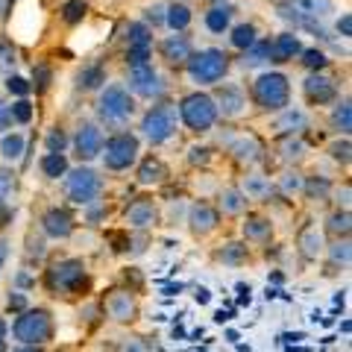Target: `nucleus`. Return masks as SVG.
<instances>
[{"label": "nucleus", "mask_w": 352, "mask_h": 352, "mask_svg": "<svg viewBox=\"0 0 352 352\" xmlns=\"http://www.w3.org/2000/svg\"><path fill=\"white\" fill-rule=\"evenodd\" d=\"M273 126H276L282 135H294V132L308 129V115L302 112V109H282V118Z\"/></svg>", "instance_id": "27"}, {"label": "nucleus", "mask_w": 352, "mask_h": 352, "mask_svg": "<svg viewBox=\"0 0 352 352\" xmlns=\"http://www.w3.org/2000/svg\"><path fill=\"white\" fill-rule=\"evenodd\" d=\"M332 126H335V132L338 135H349V129H352V109H349V100H344V103H338L335 106V112H332Z\"/></svg>", "instance_id": "37"}, {"label": "nucleus", "mask_w": 352, "mask_h": 352, "mask_svg": "<svg viewBox=\"0 0 352 352\" xmlns=\"http://www.w3.org/2000/svg\"><path fill=\"white\" fill-rule=\"evenodd\" d=\"M229 21H232V6H212L206 12V27L217 32V36L223 30H229Z\"/></svg>", "instance_id": "34"}, {"label": "nucleus", "mask_w": 352, "mask_h": 352, "mask_svg": "<svg viewBox=\"0 0 352 352\" xmlns=\"http://www.w3.org/2000/svg\"><path fill=\"white\" fill-rule=\"evenodd\" d=\"M74 226H76V220L68 208H50V212L41 217V229H44V235H50V238H68L74 232Z\"/></svg>", "instance_id": "18"}, {"label": "nucleus", "mask_w": 352, "mask_h": 352, "mask_svg": "<svg viewBox=\"0 0 352 352\" xmlns=\"http://www.w3.org/2000/svg\"><path fill=\"white\" fill-rule=\"evenodd\" d=\"M191 38L188 36H168L162 41V59L168 65H185L191 59Z\"/></svg>", "instance_id": "20"}, {"label": "nucleus", "mask_w": 352, "mask_h": 352, "mask_svg": "<svg viewBox=\"0 0 352 352\" xmlns=\"http://www.w3.org/2000/svg\"><path fill=\"white\" fill-rule=\"evenodd\" d=\"M302 94H305L308 106H326V103H332L338 97V82L332 80V76H326V74H311L302 82Z\"/></svg>", "instance_id": "12"}, {"label": "nucleus", "mask_w": 352, "mask_h": 352, "mask_svg": "<svg viewBox=\"0 0 352 352\" xmlns=\"http://www.w3.org/2000/svg\"><path fill=\"white\" fill-rule=\"evenodd\" d=\"M291 100V85L285 74H261L256 82H252V103L264 112H279V109H288Z\"/></svg>", "instance_id": "2"}, {"label": "nucleus", "mask_w": 352, "mask_h": 352, "mask_svg": "<svg viewBox=\"0 0 352 352\" xmlns=\"http://www.w3.org/2000/svg\"><path fill=\"white\" fill-rule=\"evenodd\" d=\"M41 173L47 176V179H59V176L68 173V159H65L62 153H47V156L41 159Z\"/></svg>", "instance_id": "36"}, {"label": "nucleus", "mask_w": 352, "mask_h": 352, "mask_svg": "<svg viewBox=\"0 0 352 352\" xmlns=\"http://www.w3.org/2000/svg\"><path fill=\"white\" fill-rule=\"evenodd\" d=\"M179 115H182L185 126H188L191 132H208L217 120V106L208 94L197 91V94H188L179 103Z\"/></svg>", "instance_id": "5"}, {"label": "nucleus", "mask_w": 352, "mask_h": 352, "mask_svg": "<svg viewBox=\"0 0 352 352\" xmlns=\"http://www.w3.org/2000/svg\"><path fill=\"white\" fill-rule=\"evenodd\" d=\"M241 194H244L247 200H258V203H264V200H270L273 185H270L267 176L250 173V176H244V191H241Z\"/></svg>", "instance_id": "26"}, {"label": "nucleus", "mask_w": 352, "mask_h": 352, "mask_svg": "<svg viewBox=\"0 0 352 352\" xmlns=\"http://www.w3.org/2000/svg\"><path fill=\"white\" fill-rule=\"evenodd\" d=\"M6 191H9V179H6V173H0V203H3Z\"/></svg>", "instance_id": "57"}, {"label": "nucleus", "mask_w": 352, "mask_h": 352, "mask_svg": "<svg viewBox=\"0 0 352 352\" xmlns=\"http://www.w3.org/2000/svg\"><path fill=\"white\" fill-rule=\"evenodd\" d=\"M44 288L53 296H80L91 288V279L80 258H62L44 273Z\"/></svg>", "instance_id": "1"}, {"label": "nucleus", "mask_w": 352, "mask_h": 352, "mask_svg": "<svg viewBox=\"0 0 352 352\" xmlns=\"http://www.w3.org/2000/svg\"><path fill=\"white\" fill-rule=\"evenodd\" d=\"M103 82H106V68L100 62H88L85 68L76 74V88H80V91H97Z\"/></svg>", "instance_id": "25"}, {"label": "nucleus", "mask_w": 352, "mask_h": 352, "mask_svg": "<svg viewBox=\"0 0 352 352\" xmlns=\"http://www.w3.org/2000/svg\"><path fill=\"white\" fill-rule=\"evenodd\" d=\"M212 100L217 106V112H223V118H241L247 109V94H244V88H238V85L217 88Z\"/></svg>", "instance_id": "13"}, {"label": "nucleus", "mask_w": 352, "mask_h": 352, "mask_svg": "<svg viewBox=\"0 0 352 352\" xmlns=\"http://www.w3.org/2000/svg\"><path fill=\"white\" fill-rule=\"evenodd\" d=\"M229 150H232L235 159L244 162V164H258L264 159V141L256 135V132H244V135H238Z\"/></svg>", "instance_id": "17"}, {"label": "nucleus", "mask_w": 352, "mask_h": 352, "mask_svg": "<svg viewBox=\"0 0 352 352\" xmlns=\"http://www.w3.org/2000/svg\"><path fill=\"white\" fill-rule=\"evenodd\" d=\"M296 247H300L302 252V258H317L323 252V235H320V229L317 226H302L300 229V235H296Z\"/></svg>", "instance_id": "22"}, {"label": "nucleus", "mask_w": 352, "mask_h": 352, "mask_svg": "<svg viewBox=\"0 0 352 352\" xmlns=\"http://www.w3.org/2000/svg\"><path fill=\"white\" fill-rule=\"evenodd\" d=\"M0 68L3 71L15 68V47L9 41H0Z\"/></svg>", "instance_id": "48"}, {"label": "nucleus", "mask_w": 352, "mask_h": 352, "mask_svg": "<svg viewBox=\"0 0 352 352\" xmlns=\"http://www.w3.org/2000/svg\"><path fill=\"white\" fill-rule=\"evenodd\" d=\"M302 191H305L308 200L323 203V200H329V191H332V182H329L326 176H308V179H302Z\"/></svg>", "instance_id": "31"}, {"label": "nucleus", "mask_w": 352, "mask_h": 352, "mask_svg": "<svg viewBox=\"0 0 352 352\" xmlns=\"http://www.w3.org/2000/svg\"><path fill=\"white\" fill-rule=\"evenodd\" d=\"M214 258H217V261H223V264H229V267H241V264L250 258V250H247V244L229 241V244H223V250H217V252H214Z\"/></svg>", "instance_id": "29"}, {"label": "nucleus", "mask_w": 352, "mask_h": 352, "mask_svg": "<svg viewBox=\"0 0 352 352\" xmlns=\"http://www.w3.org/2000/svg\"><path fill=\"white\" fill-rule=\"evenodd\" d=\"M329 12H335L332 0H288V3L279 6V15L296 21V24L314 21V18H326Z\"/></svg>", "instance_id": "11"}, {"label": "nucleus", "mask_w": 352, "mask_h": 352, "mask_svg": "<svg viewBox=\"0 0 352 352\" xmlns=\"http://www.w3.org/2000/svg\"><path fill=\"white\" fill-rule=\"evenodd\" d=\"M185 65H188V74L197 85H217L229 71V56L223 50L208 47L200 53H191V59Z\"/></svg>", "instance_id": "4"}, {"label": "nucleus", "mask_w": 352, "mask_h": 352, "mask_svg": "<svg viewBox=\"0 0 352 352\" xmlns=\"http://www.w3.org/2000/svg\"><path fill=\"white\" fill-rule=\"evenodd\" d=\"M85 12H88L85 0H68V3L62 6V21L74 27V24H80V21L85 18Z\"/></svg>", "instance_id": "39"}, {"label": "nucleus", "mask_w": 352, "mask_h": 352, "mask_svg": "<svg viewBox=\"0 0 352 352\" xmlns=\"http://www.w3.org/2000/svg\"><path fill=\"white\" fill-rule=\"evenodd\" d=\"M103 162L109 170H126L138 159V138L132 132H118L109 141H103Z\"/></svg>", "instance_id": "6"}, {"label": "nucleus", "mask_w": 352, "mask_h": 352, "mask_svg": "<svg viewBox=\"0 0 352 352\" xmlns=\"http://www.w3.org/2000/svg\"><path fill=\"white\" fill-rule=\"evenodd\" d=\"M12 332L21 344L41 346V344H47V340H53V317L47 308H30V311H24L15 320Z\"/></svg>", "instance_id": "3"}, {"label": "nucleus", "mask_w": 352, "mask_h": 352, "mask_svg": "<svg viewBox=\"0 0 352 352\" xmlns=\"http://www.w3.org/2000/svg\"><path fill=\"white\" fill-rule=\"evenodd\" d=\"M124 220L132 229H147V226L156 223L159 208H156V203H153V197H138V200H132L126 206V212H124Z\"/></svg>", "instance_id": "14"}, {"label": "nucleus", "mask_w": 352, "mask_h": 352, "mask_svg": "<svg viewBox=\"0 0 352 352\" xmlns=\"http://www.w3.org/2000/svg\"><path fill=\"white\" fill-rule=\"evenodd\" d=\"M273 235V223L267 217H261V214H250L244 220V238L252 241V244H267Z\"/></svg>", "instance_id": "24"}, {"label": "nucleus", "mask_w": 352, "mask_h": 352, "mask_svg": "<svg viewBox=\"0 0 352 352\" xmlns=\"http://www.w3.org/2000/svg\"><path fill=\"white\" fill-rule=\"evenodd\" d=\"M329 256H332V264H340V267H349V256H352V250H349V241L346 238H340L332 244V250H329Z\"/></svg>", "instance_id": "43"}, {"label": "nucleus", "mask_w": 352, "mask_h": 352, "mask_svg": "<svg viewBox=\"0 0 352 352\" xmlns=\"http://www.w3.org/2000/svg\"><path fill=\"white\" fill-rule=\"evenodd\" d=\"M65 147H68V135L56 126V129H50L47 132V153H62Z\"/></svg>", "instance_id": "47"}, {"label": "nucleus", "mask_w": 352, "mask_h": 352, "mask_svg": "<svg viewBox=\"0 0 352 352\" xmlns=\"http://www.w3.org/2000/svg\"><path fill=\"white\" fill-rule=\"evenodd\" d=\"M349 208H338V212H332V214H329V220H326V232L329 235H332V238H349Z\"/></svg>", "instance_id": "30"}, {"label": "nucleus", "mask_w": 352, "mask_h": 352, "mask_svg": "<svg viewBox=\"0 0 352 352\" xmlns=\"http://www.w3.org/2000/svg\"><path fill=\"white\" fill-rule=\"evenodd\" d=\"M100 188H103V179L91 168H76L68 176V197L74 203H80V206L94 203L97 194H100Z\"/></svg>", "instance_id": "9"}, {"label": "nucleus", "mask_w": 352, "mask_h": 352, "mask_svg": "<svg viewBox=\"0 0 352 352\" xmlns=\"http://www.w3.org/2000/svg\"><path fill=\"white\" fill-rule=\"evenodd\" d=\"M21 153H24V135H6L3 138V156L9 159V162H15V159H21Z\"/></svg>", "instance_id": "45"}, {"label": "nucleus", "mask_w": 352, "mask_h": 352, "mask_svg": "<svg viewBox=\"0 0 352 352\" xmlns=\"http://www.w3.org/2000/svg\"><path fill=\"white\" fill-rule=\"evenodd\" d=\"M3 335H6V323H3V320H0V338H3Z\"/></svg>", "instance_id": "61"}, {"label": "nucleus", "mask_w": 352, "mask_h": 352, "mask_svg": "<svg viewBox=\"0 0 352 352\" xmlns=\"http://www.w3.org/2000/svg\"><path fill=\"white\" fill-rule=\"evenodd\" d=\"M191 3L188 0H173V3L168 6V12H164V24H168L170 30H176V32H185L188 30V24H191Z\"/></svg>", "instance_id": "23"}, {"label": "nucleus", "mask_w": 352, "mask_h": 352, "mask_svg": "<svg viewBox=\"0 0 352 352\" xmlns=\"http://www.w3.org/2000/svg\"><path fill=\"white\" fill-rule=\"evenodd\" d=\"M9 308H12V311H24V308H27V296L15 291L12 296H9Z\"/></svg>", "instance_id": "52"}, {"label": "nucleus", "mask_w": 352, "mask_h": 352, "mask_svg": "<svg viewBox=\"0 0 352 352\" xmlns=\"http://www.w3.org/2000/svg\"><path fill=\"white\" fill-rule=\"evenodd\" d=\"M103 311L115 323H132L138 317V300L126 288H115L103 296Z\"/></svg>", "instance_id": "10"}, {"label": "nucleus", "mask_w": 352, "mask_h": 352, "mask_svg": "<svg viewBox=\"0 0 352 352\" xmlns=\"http://www.w3.org/2000/svg\"><path fill=\"white\" fill-rule=\"evenodd\" d=\"M120 352H147V349H144V344H141V340H126V344L120 346Z\"/></svg>", "instance_id": "56"}, {"label": "nucleus", "mask_w": 352, "mask_h": 352, "mask_svg": "<svg viewBox=\"0 0 352 352\" xmlns=\"http://www.w3.org/2000/svg\"><path fill=\"white\" fill-rule=\"evenodd\" d=\"M74 150L80 159H97L103 153V132L97 129L94 124H82L76 129V138H74Z\"/></svg>", "instance_id": "16"}, {"label": "nucleus", "mask_w": 352, "mask_h": 352, "mask_svg": "<svg viewBox=\"0 0 352 352\" xmlns=\"http://www.w3.org/2000/svg\"><path fill=\"white\" fill-rule=\"evenodd\" d=\"M141 132H144V138L153 141V144H164L176 132V109L170 103L153 106L144 115V120H141Z\"/></svg>", "instance_id": "8"}, {"label": "nucleus", "mask_w": 352, "mask_h": 352, "mask_svg": "<svg viewBox=\"0 0 352 352\" xmlns=\"http://www.w3.org/2000/svg\"><path fill=\"white\" fill-rule=\"evenodd\" d=\"M97 112H100L106 124H124V120L132 118L135 106H132V97L124 85H109L100 94V100H97Z\"/></svg>", "instance_id": "7"}, {"label": "nucleus", "mask_w": 352, "mask_h": 352, "mask_svg": "<svg viewBox=\"0 0 352 352\" xmlns=\"http://www.w3.org/2000/svg\"><path fill=\"white\" fill-rule=\"evenodd\" d=\"M164 179H168V168H164L162 159L147 156L144 162H141V168H138V182L141 185H159Z\"/></svg>", "instance_id": "28"}, {"label": "nucleus", "mask_w": 352, "mask_h": 352, "mask_svg": "<svg viewBox=\"0 0 352 352\" xmlns=\"http://www.w3.org/2000/svg\"><path fill=\"white\" fill-rule=\"evenodd\" d=\"M32 80L38 82L36 91H47V88H50V68H47V65H38V68L32 71Z\"/></svg>", "instance_id": "50"}, {"label": "nucleus", "mask_w": 352, "mask_h": 352, "mask_svg": "<svg viewBox=\"0 0 352 352\" xmlns=\"http://www.w3.org/2000/svg\"><path fill=\"white\" fill-rule=\"evenodd\" d=\"M300 56H302V65H305L308 71H323L326 65H329V56H326L323 50H317V47L314 50H302Z\"/></svg>", "instance_id": "41"}, {"label": "nucleus", "mask_w": 352, "mask_h": 352, "mask_svg": "<svg viewBox=\"0 0 352 352\" xmlns=\"http://www.w3.org/2000/svg\"><path fill=\"white\" fill-rule=\"evenodd\" d=\"M150 53H153L150 44H144V47H129V50H126V65H129V71L150 65Z\"/></svg>", "instance_id": "42"}, {"label": "nucleus", "mask_w": 352, "mask_h": 352, "mask_svg": "<svg viewBox=\"0 0 352 352\" xmlns=\"http://www.w3.org/2000/svg\"><path fill=\"white\" fill-rule=\"evenodd\" d=\"M329 153H332V159L335 162H349V141L344 138V141H335V144L332 147H329Z\"/></svg>", "instance_id": "51"}, {"label": "nucleus", "mask_w": 352, "mask_h": 352, "mask_svg": "<svg viewBox=\"0 0 352 352\" xmlns=\"http://www.w3.org/2000/svg\"><path fill=\"white\" fill-rule=\"evenodd\" d=\"M129 88L141 97H159L164 91V82H162V76L156 74L153 65H144V68L129 71Z\"/></svg>", "instance_id": "15"}, {"label": "nucleus", "mask_w": 352, "mask_h": 352, "mask_svg": "<svg viewBox=\"0 0 352 352\" xmlns=\"http://www.w3.org/2000/svg\"><path fill=\"white\" fill-rule=\"evenodd\" d=\"M279 191L285 197L302 194V176L300 173H285V176H279Z\"/></svg>", "instance_id": "44"}, {"label": "nucleus", "mask_w": 352, "mask_h": 352, "mask_svg": "<svg viewBox=\"0 0 352 352\" xmlns=\"http://www.w3.org/2000/svg\"><path fill=\"white\" fill-rule=\"evenodd\" d=\"M18 352H41V349H36V346H27V349H18Z\"/></svg>", "instance_id": "62"}, {"label": "nucleus", "mask_w": 352, "mask_h": 352, "mask_svg": "<svg viewBox=\"0 0 352 352\" xmlns=\"http://www.w3.org/2000/svg\"><path fill=\"white\" fill-rule=\"evenodd\" d=\"M144 44L153 47V30L147 24H132L129 27V47H144Z\"/></svg>", "instance_id": "40"}, {"label": "nucleus", "mask_w": 352, "mask_h": 352, "mask_svg": "<svg viewBox=\"0 0 352 352\" xmlns=\"http://www.w3.org/2000/svg\"><path fill=\"white\" fill-rule=\"evenodd\" d=\"M300 53H302V44H300V36H294V32H279V36L270 41L273 62H291L294 56H300Z\"/></svg>", "instance_id": "21"}, {"label": "nucleus", "mask_w": 352, "mask_h": 352, "mask_svg": "<svg viewBox=\"0 0 352 352\" xmlns=\"http://www.w3.org/2000/svg\"><path fill=\"white\" fill-rule=\"evenodd\" d=\"M229 317H232L229 311H217V314H214V320H217V323H223V320H229Z\"/></svg>", "instance_id": "60"}, {"label": "nucleus", "mask_w": 352, "mask_h": 352, "mask_svg": "<svg viewBox=\"0 0 352 352\" xmlns=\"http://www.w3.org/2000/svg\"><path fill=\"white\" fill-rule=\"evenodd\" d=\"M6 252H9V244L0 241V270H3V264H6Z\"/></svg>", "instance_id": "58"}, {"label": "nucleus", "mask_w": 352, "mask_h": 352, "mask_svg": "<svg viewBox=\"0 0 352 352\" xmlns=\"http://www.w3.org/2000/svg\"><path fill=\"white\" fill-rule=\"evenodd\" d=\"M270 59V38L264 41H256L250 50H244V59H241V65L244 68H258V65H264Z\"/></svg>", "instance_id": "35"}, {"label": "nucleus", "mask_w": 352, "mask_h": 352, "mask_svg": "<svg viewBox=\"0 0 352 352\" xmlns=\"http://www.w3.org/2000/svg\"><path fill=\"white\" fill-rule=\"evenodd\" d=\"M338 32H340L344 38H349V36H352V15H344V18L338 21Z\"/></svg>", "instance_id": "54"}, {"label": "nucleus", "mask_w": 352, "mask_h": 352, "mask_svg": "<svg viewBox=\"0 0 352 352\" xmlns=\"http://www.w3.org/2000/svg\"><path fill=\"white\" fill-rule=\"evenodd\" d=\"M162 12H164V6H153V9H147V21H150L153 27H159L162 21H164V15H162Z\"/></svg>", "instance_id": "53"}, {"label": "nucleus", "mask_w": 352, "mask_h": 352, "mask_svg": "<svg viewBox=\"0 0 352 352\" xmlns=\"http://www.w3.org/2000/svg\"><path fill=\"white\" fill-rule=\"evenodd\" d=\"M6 88H9L12 94H18V97H27V94L32 91V85H27V80H21V76H15V74L6 80Z\"/></svg>", "instance_id": "49"}, {"label": "nucleus", "mask_w": 352, "mask_h": 352, "mask_svg": "<svg viewBox=\"0 0 352 352\" xmlns=\"http://www.w3.org/2000/svg\"><path fill=\"white\" fill-rule=\"evenodd\" d=\"M9 118L18 120V124H30V118H32V106L27 100H18L9 106Z\"/></svg>", "instance_id": "46"}, {"label": "nucleus", "mask_w": 352, "mask_h": 352, "mask_svg": "<svg viewBox=\"0 0 352 352\" xmlns=\"http://www.w3.org/2000/svg\"><path fill=\"white\" fill-rule=\"evenodd\" d=\"M273 147L282 150L279 156H282L285 162H300V159H302V153H305V144H302L300 138H294V135H279Z\"/></svg>", "instance_id": "33"}, {"label": "nucleus", "mask_w": 352, "mask_h": 352, "mask_svg": "<svg viewBox=\"0 0 352 352\" xmlns=\"http://www.w3.org/2000/svg\"><path fill=\"white\" fill-rule=\"evenodd\" d=\"M229 41H232V47H238V50H250L252 44L258 41L256 38V27L252 24H238L232 30V36H229Z\"/></svg>", "instance_id": "38"}, {"label": "nucleus", "mask_w": 352, "mask_h": 352, "mask_svg": "<svg viewBox=\"0 0 352 352\" xmlns=\"http://www.w3.org/2000/svg\"><path fill=\"white\" fill-rule=\"evenodd\" d=\"M244 208H247V197L241 194L238 188L220 191V208H217V212H223V214H241Z\"/></svg>", "instance_id": "32"}, {"label": "nucleus", "mask_w": 352, "mask_h": 352, "mask_svg": "<svg viewBox=\"0 0 352 352\" xmlns=\"http://www.w3.org/2000/svg\"><path fill=\"white\" fill-rule=\"evenodd\" d=\"M0 352H6V344H3V338H0Z\"/></svg>", "instance_id": "63"}, {"label": "nucleus", "mask_w": 352, "mask_h": 352, "mask_svg": "<svg viewBox=\"0 0 352 352\" xmlns=\"http://www.w3.org/2000/svg\"><path fill=\"white\" fill-rule=\"evenodd\" d=\"M9 124H12V118H9V106L0 103V132H6Z\"/></svg>", "instance_id": "55"}, {"label": "nucleus", "mask_w": 352, "mask_h": 352, "mask_svg": "<svg viewBox=\"0 0 352 352\" xmlns=\"http://www.w3.org/2000/svg\"><path fill=\"white\" fill-rule=\"evenodd\" d=\"M188 223H191V232H194V235H208V232H214V229H217L220 212H217L214 206H208V203H197V206L191 208Z\"/></svg>", "instance_id": "19"}, {"label": "nucleus", "mask_w": 352, "mask_h": 352, "mask_svg": "<svg viewBox=\"0 0 352 352\" xmlns=\"http://www.w3.org/2000/svg\"><path fill=\"white\" fill-rule=\"evenodd\" d=\"M208 300H212V294H208L206 288H200V291H197V302H200V305H206Z\"/></svg>", "instance_id": "59"}]
</instances>
